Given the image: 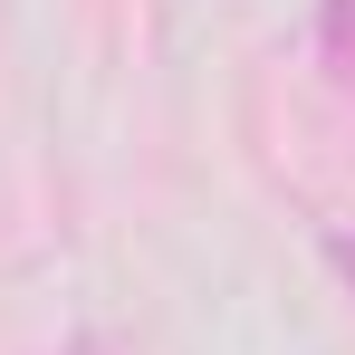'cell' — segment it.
<instances>
[{"label": "cell", "instance_id": "cell-1", "mask_svg": "<svg viewBox=\"0 0 355 355\" xmlns=\"http://www.w3.org/2000/svg\"><path fill=\"white\" fill-rule=\"evenodd\" d=\"M327 259H336V269L355 279V231H346V240H327Z\"/></svg>", "mask_w": 355, "mask_h": 355}]
</instances>
